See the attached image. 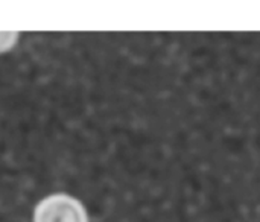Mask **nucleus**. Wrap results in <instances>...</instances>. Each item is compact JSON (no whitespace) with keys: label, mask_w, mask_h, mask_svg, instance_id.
<instances>
[{"label":"nucleus","mask_w":260,"mask_h":222,"mask_svg":"<svg viewBox=\"0 0 260 222\" xmlns=\"http://www.w3.org/2000/svg\"><path fill=\"white\" fill-rule=\"evenodd\" d=\"M34 222H88V215L79 200L67 194H53L38 203Z\"/></svg>","instance_id":"1"},{"label":"nucleus","mask_w":260,"mask_h":222,"mask_svg":"<svg viewBox=\"0 0 260 222\" xmlns=\"http://www.w3.org/2000/svg\"><path fill=\"white\" fill-rule=\"evenodd\" d=\"M18 40V32H0V53L12 49Z\"/></svg>","instance_id":"2"}]
</instances>
